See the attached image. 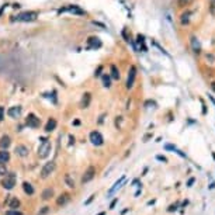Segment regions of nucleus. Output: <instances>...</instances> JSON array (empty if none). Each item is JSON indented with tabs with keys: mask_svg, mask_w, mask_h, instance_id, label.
Here are the masks:
<instances>
[{
	"mask_svg": "<svg viewBox=\"0 0 215 215\" xmlns=\"http://www.w3.org/2000/svg\"><path fill=\"white\" fill-rule=\"evenodd\" d=\"M23 190H24V193H25V194H28V196H33V194H34V187L28 182L23 183Z\"/></svg>",
	"mask_w": 215,
	"mask_h": 215,
	"instance_id": "nucleus-20",
	"label": "nucleus"
},
{
	"mask_svg": "<svg viewBox=\"0 0 215 215\" xmlns=\"http://www.w3.org/2000/svg\"><path fill=\"white\" fill-rule=\"evenodd\" d=\"M124 180H125V176H122V177H121V179H120L118 182H116V184H114V187H113V188L110 190V194H113V193L116 191L117 188H120V187H121V183L124 182Z\"/></svg>",
	"mask_w": 215,
	"mask_h": 215,
	"instance_id": "nucleus-24",
	"label": "nucleus"
},
{
	"mask_svg": "<svg viewBox=\"0 0 215 215\" xmlns=\"http://www.w3.org/2000/svg\"><path fill=\"white\" fill-rule=\"evenodd\" d=\"M135 77H136V67L131 66L130 73H128V77H127V89H132L134 83H135Z\"/></svg>",
	"mask_w": 215,
	"mask_h": 215,
	"instance_id": "nucleus-9",
	"label": "nucleus"
},
{
	"mask_svg": "<svg viewBox=\"0 0 215 215\" xmlns=\"http://www.w3.org/2000/svg\"><path fill=\"white\" fill-rule=\"evenodd\" d=\"M89 139H90V142H91L94 146H100V145L104 144V138H103V135H101L99 131H91L90 135H89Z\"/></svg>",
	"mask_w": 215,
	"mask_h": 215,
	"instance_id": "nucleus-4",
	"label": "nucleus"
},
{
	"mask_svg": "<svg viewBox=\"0 0 215 215\" xmlns=\"http://www.w3.org/2000/svg\"><path fill=\"white\" fill-rule=\"evenodd\" d=\"M69 139H70V142H69V144H70V145H72V144H75V138H73V136H72V135H70V136H69Z\"/></svg>",
	"mask_w": 215,
	"mask_h": 215,
	"instance_id": "nucleus-38",
	"label": "nucleus"
},
{
	"mask_svg": "<svg viewBox=\"0 0 215 215\" xmlns=\"http://www.w3.org/2000/svg\"><path fill=\"white\" fill-rule=\"evenodd\" d=\"M51 149H52L51 142L48 141V139H44V141H42V144H41V145H39V148H38V156H39L41 159L47 158V156L49 155Z\"/></svg>",
	"mask_w": 215,
	"mask_h": 215,
	"instance_id": "nucleus-2",
	"label": "nucleus"
},
{
	"mask_svg": "<svg viewBox=\"0 0 215 215\" xmlns=\"http://www.w3.org/2000/svg\"><path fill=\"white\" fill-rule=\"evenodd\" d=\"M188 16H190V13H186V14H183L182 16V23H188Z\"/></svg>",
	"mask_w": 215,
	"mask_h": 215,
	"instance_id": "nucleus-30",
	"label": "nucleus"
},
{
	"mask_svg": "<svg viewBox=\"0 0 215 215\" xmlns=\"http://www.w3.org/2000/svg\"><path fill=\"white\" fill-rule=\"evenodd\" d=\"M73 13V14H77V16H84L86 14V11L82 10L79 6H76V4H69L67 7H63V9H59L58 10V14H62V13Z\"/></svg>",
	"mask_w": 215,
	"mask_h": 215,
	"instance_id": "nucleus-1",
	"label": "nucleus"
},
{
	"mask_svg": "<svg viewBox=\"0 0 215 215\" xmlns=\"http://www.w3.org/2000/svg\"><path fill=\"white\" fill-rule=\"evenodd\" d=\"M10 144H11V139H10L9 135H3L0 138V148L1 149H7L10 146Z\"/></svg>",
	"mask_w": 215,
	"mask_h": 215,
	"instance_id": "nucleus-14",
	"label": "nucleus"
},
{
	"mask_svg": "<svg viewBox=\"0 0 215 215\" xmlns=\"http://www.w3.org/2000/svg\"><path fill=\"white\" fill-rule=\"evenodd\" d=\"M16 174L14 173H7L6 176H4V179H3V182H1V186L6 188V190H11L14 186H16Z\"/></svg>",
	"mask_w": 215,
	"mask_h": 215,
	"instance_id": "nucleus-3",
	"label": "nucleus"
},
{
	"mask_svg": "<svg viewBox=\"0 0 215 215\" xmlns=\"http://www.w3.org/2000/svg\"><path fill=\"white\" fill-rule=\"evenodd\" d=\"M9 172H7V166L6 163H0V176H6Z\"/></svg>",
	"mask_w": 215,
	"mask_h": 215,
	"instance_id": "nucleus-26",
	"label": "nucleus"
},
{
	"mask_svg": "<svg viewBox=\"0 0 215 215\" xmlns=\"http://www.w3.org/2000/svg\"><path fill=\"white\" fill-rule=\"evenodd\" d=\"M37 13L35 11H24V13H21V14H18L16 18H13V21L17 20V21H34L35 18H37Z\"/></svg>",
	"mask_w": 215,
	"mask_h": 215,
	"instance_id": "nucleus-5",
	"label": "nucleus"
},
{
	"mask_svg": "<svg viewBox=\"0 0 215 215\" xmlns=\"http://www.w3.org/2000/svg\"><path fill=\"white\" fill-rule=\"evenodd\" d=\"M211 87H212V90H214V91H215V82L212 83V84H211Z\"/></svg>",
	"mask_w": 215,
	"mask_h": 215,
	"instance_id": "nucleus-41",
	"label": "nucleus"
},
{
	"mask_svg": "<svg viewBox=\"0 0 215 215\" xmlns=\"http://www.w3.org/2000/svg\"><path fill=\"white\" fill-rule=\"evenodd\" d=\"M53 197V188H45L44 191H42V200H45V201H48Z\"/></svg>",
	"mask_w": 215,
	"mask_h": 215,
	"instance_id": "nucleus-21",
	"label": "nucleus"
},
{
	"mask_svg": "<svg viewBox=\"0 0 215 215\" xmlns=\"http://www.w3.org/2000/svg\"><path fill=\"white\" fill-rule=\"evenodd\" d=\"M90 101H91V94L90 93H84L80 101V108H87L90 105Z\"/></svg>",
	"mask_w": 215,
	"mask_h": 215,
	"instance_id": "nucleus-13",
	"label": "nucleus"
},
{
	"mask_svg": "<svg viewBox=\"0 0 215 215\" xmlns=\"http://www.w3.org/2000/svg\"><path fill=\"white\" fill-rule=\"evenodd\" d=\"M11 7H13V9H18V7H20V4H18V3H14Z\"/></svg>",
	"mask_w": 215,
	"mask_h": 215,
	"instance_id": "nucleus-39",
	"label": "nucleus"
},
{
	"mask_svg": "<svg viewBox=\"0 0 215 215\" xmlns=\"http://www.w3.org/2000/svg\"><path fill=\"white\" fill-rule=\"evenodd\" d=\"M103 84H104L105 87H110V86H111V82H110V76H107V75H103Z\"/></svg>",
	"mask_w": 215,
	"mask_h": 215,
	"instance_id": "nucleus-27",
	"label": "nucleus"
},
{
	"mask_svg": "<svg viewBox=\"0 0 215 215\" xmlns=\"http://www.w3.org/2000/svg\"><path fill=\"white\" fill-rule=\"evenodd\" d=\"M7 205H9V208H11V210H17V208L20 207V200L16 198V197H10V198L7 200Z\"/></svg>",
	"mask_w": 215,
	"mask_h": 215,
	"instance_id": "nucleus-15",
	"label": "nucleus"
},
{
	"mask_svg": "<svg viewBox=\"0 0 215 215\" xmlns=\"http://www.w3.org/2000/svg\"><path fill=\"white\" fill-rule=\"evenodd\" d=\"M94 197H96V196H94V194H93V196H91V197H90V198L87 200V201H86V202H84V205H89V204H90V202H91V201H93V200H94Z\"/></svg>",
	"mask_w": 215,
	"mask_h": 215,
	"instance_id": "nucleus-34",
	"label": "nucleus"
},
{
	"mask_svg": "<svg viewBox=\"0 0 215 215\" xmlns=\"http://www.w3.org/2000/svg\"><path fill=\"white\" fill-rule=\"evenodd\" d=\"M7 116L10 117V118H18V117L21 116V107H18V105L10 107L9 111H7Z\"/></svg>",
	"mask_w": 215,
	"mask_h": 215,
	"instance_id": "nucleus-11",
	"label": "nucleus"
},
{
	"mask_svg": "<svg viewBox=\"0 0 215 215\" xmlns=\"http://www.w3.org/2000/svg\"><path fill=\"white\" fill-rule=\"evenodd\" d=\"M9 160H10V153L6 149L0 150V163H7Z\"/></svg>",
	"mask_w": 215,
	"mask_h": 215,
	"instance_id": "nucleus-19",
	"label": "nucleus"
},
{
	"mask_svg": "<svg viewBox=\"0 0 215 215\" xmlns=\"http://www.w3.org/2000/svg\"><path fill=\"white\" fill-rule=\"evenodd\" d=\"M194 180H196V179H194V177H191V179L188 180V183H187V186H188V187H191V186H193V183H194Z\"/></svg>",
	"mask_w": 215,
	"mask_h": 215,
	"instance_id": "nucleus-36",
	"label": "nucleus"
},
{
	"mask_svg": "<svg viewBox=\"0 0 215 215\" xmlns=\"http://www.w3.org/2000/svg\"><path fill=\"white\" fill-rule=\"evenodd\" d=\"M6 215H24V214L20 212L18 210H9V211L6 212Z\"/></svg>",
	"mask_w": 215,
	"mask_h": 215,
	"instance_id": "nucleus-28",
	"label": "nucleus"
},
{
	"mask_svg": "<svg viewBox=\"0 0 215 215\" xmlns=\"http://www.w3.org/2000/svg\"><path fill=\"white\" fill-rule=\"evenodd\" d=\"M101 70H103V66H99V67H97V70L94 72V76H100V75H101Z\"/></svg>",
	"mask_w": 215,
	"mask_h": 215,
	"instance_id": "nucleus-33",
	"label": "nucleus"
},
{
	"mask_svg": "<svg viewBox=\"0 0 215 215\" xmlns=\"http://www.w3.org/2000/svg\"><path fill=\"white\" fill-rule=\"evenodd\" d=\"M165 148L167 149V150H174L176 153H179V155H180V156H183V158L186 156V155H184L183 152H180V150H179V149L176 148V146H173V145H170V144H167V145H165Z\"/></svg>",
	"mask_w": 215,
	"mask_h": 215,
	"instance_id": "nucleus-25",
	"label": "nucleus"
},
{
	"mask_svg": "<svg viewBox=\"0 0 215 215\" xmlns=\"http://www.w3.org/2000/svg\"><path fill=\"white\" fill-rule=\"evenodd\" d=\"M25 124H27L30 128H38L39 124H41V121H39V118L35 116V114H28L27 118H25Z\"/></svg>",
	"mask_w": 215,
	"mask_h": 215,
	"instance_id": "nucleus-8",
	"label": "nucleus"
},
{
	"mask_svg": "<svg viewBox=\"0 0 215 215\" xmlns=\"http://www.w3.org/2000/svg\"><path fill=\"white\" fill-rule=\"evenodd\" d=\"M69 194H66V193H63V194H61L59 197H58V200H56V205H59V207H62V205H65L67 201H69Z\"/></svg>",
	"mask_w": 215,
	"mask_h": 215,
	"instance_id": "nucleus-16",
	"label": "nucleus"
},
{
	"mask_svg": "<svg viewBox=\"0 0 215 215\" xmlns=\"http://www.w3.org/2000/svg\"><path fill=\"white\" fill-rule=\"evenodd\" d=\"M191 1H193V0H179V6H180V7H186V6H188Z\"/></svg>",
	"mask_w": 215,
	"mask_h": 215,
	"instance_id": "nucleus-29",
	"label": "nucleus"
},
{
	"mask_svg": "<svg viewBox=\"0 0 215 215\" xmlns=\"http://www.w3.org/2000/svg\"><path fill=\"white\" fill-rule=\"evenodd\" d=\"M14 152H16V155H18V156L25 158V156L28 155V148H27L25 145H17L16 149H14Z\"/></svg>",
	"mask_w": 215,
	"mask_h": 215,
	"instance_id": "nucleus-12",
	"label": "nucleus"
},
{
	"mask_svg": "<svg viewBox=\"0 0 215 215\" xmlns=\"http://www.w3.org/2000/svg\"><path fill=\"white\" fill-rule=\"evenodd\" d=\"M190 41H191V47H193V51L196 52V53H200L201 52V47H200V42L197 41V38L193 35L191 38H190Z\"/></svg>",
	"mask_w": 215,
	"mask_h": 215,
	"instance_id": "nucleus-18",
	"label": "nucleus"
},
{
	"mask_svg": "<svg viewBox=\"0 0 215 215\" xmlns=\"http://www.w3.org/2000/svg\"><path fill=\"white\" fill-rule=\"evenodd\" d=\"M65 183H66L67 187H70V188H75V180L72 179V176L67 173V174H65Z\"/></svg>",
	"mask_w": 215,
	"mask_h": 215,
	"instance_id": "nucleus-23",
	"label": "nucleus"
},
{
	"mask_svg": "<svg viewBox=\"0 0 215 215\" xmlns=\"http://www.w3.org/2000/svg\"><path fill=\"white\" fill-rule=\"evenodd\" d=\"M117 201H118V200H114V201H113V202H111V205H110V210H113V208H114V207H116V204H117Z\"/></svg>",
	"mask_w": 215,
	"mask_h": 215,
	"instance_id": "nucleus-37",
	"label": "nucleus"
},
{
	"mask_svg": "<svg viewBox=\"0 0 215 215\" xmlns=\"http://www.w3.org/2000/svg\"><path fill=\"white\" fill-rule=\"evenodd\" d=\"M55 170V163L51 160V162H47L44 167L41 169V177L42 179H47V177H49V174Z\"/></svg>",
	"mask_w": 215,
	"mask_h": 215,
	"instance_id": "nucleus-7",
	"label": "nucleus"
},
{
	"mask_svg": "<svg viewBox=\"0 0 215 215\" xmlns=\"http://www.w3.org/2000/svg\"><path fill=\"white\" fill-rule=\"evenodd\" d=\"M99 215H104V212H100V214Z\"/></svg>",
	"mask_w": 215,
	"mask_h": 215,
	"instance_id": "nucleus-43",
	"label": "nucleus"
},
{
	"mask_svg": "<svg viewBox=\"0 0 215 215\" xmlns=\"http://www.w3.org/2000/svg\"><path fill=\"white\" fill-rule=\"evenodd\" d=\"M101 47V41H100L97 37H90L87 39V48L90 49H96V48H100Z\"/></svg>",
	"mask_w": 215,
	"mask_h": 215,
	"instance_id": "nucleus-10",
	"label": "nucleus"
},
{
	"mask_svg": "<svg viewBox=\"0 0 215 215\" xmlns=\"http://www.w3.org/2000/svg\"><path fill=\"white\" fill-rule=\"evenodd\" d=\"M48 211H49V207H44V208H42V211H39V212H38V215H45Z\"/></svg>",
	"mask_w": 215,
	"mask_h": 215,
	"instance_id": "nucleus-31",
	"label": "nucleus"
},
{
	"mask_svg": "<svg viewBox=\"0 0 215 215\" xmlns=\"http://www.w3.org/2000/svg\"><path fill=\"white\" fill-rule=\"evenodd\" d=\"M6 6H7V4H3V6H1V9H0V16H1V13H3V10H4Z\"/></svg>",
	"mask_w": 215,
	"mask_h": 215,
	"instance_id": "nucleus-40",
	"label": "nucleus"
},
{
	"mask_svg": "<svg viewBox=\"0 0 215 215\" xmlns=\"http://www.w3.org/2000/svg\"><path fill=\"white\" fill-rule=\"evenodd\" d=\"M94 176H96V167L94 166H90V167H87V170L84 172V174L82 176V183H89L91 182L93 179H94Z\"/></svg>",
	"mask_w": 215,
	"mask_h": 215,
	"instance_id": "nucleus-6",
	"label": "nucleus"
},
{
	"mask_svg": "<svg viewBox=\"0 0 215 215\" xmlns=\"http://www.w3.org/2000/svg\"><path fill=\"white\" fill-rule=\"evenodd\" d=\"M3 120H4V108L0 107V121H3Z\"/></svg>",
	"mask_w": 215,
	"mask_h": 215,
	"instance_id": "nucleus-32",
	"label": "nucleus"
},
{
	"mask_svg": "<svg viewBox=\"0 0 215 215\" xmlns=\"http://www.w3.org/2000/svg\"><path fill=\"white\" fill-rule=\"evenodd\" d=\"M55 128H56V120L55 118H49L48 122H47V125H45V131L47 132H52Z\"/></svg>",
	"mask_w": 215,
	"mask_h": 215,
	"instance_id": "nucleus-17",
	"label": "nucleus"
},
{
	"mask_svg": "<svg viewBox=\"0 0 215 215\" xmlns=\"http://www.w3.org/2000/svg\"><path fill=\"white\" fill-rule=\"evenodd\" d=\"M156 159H158V160H162V162H167V159H166L165 156H160V155L156 156Z\"/></svg>",
	"mask_w": 215,
	"mask_h": 215,
	"instance_id": "nucleus-35",
	"label": "nucleus"
},
{
	"mask_svg": "<svg viewBox=\"0 0 215 215\" xmlns=\"http://www.w3.org/2000/svg\"><path fill=\"white\" fill-rule=\"evenodd\" d=\"M211 3H212V6L215 7V0H211Z\"/></svg>",
	"mask_w": 215,
	"mask_h": 215,
	"instance_id": "nucleus-42",
	"label": "nucleus"
},
{
	"mask_svg": "<svg viewBox=\"0 0 215 215\" xmlns=\"http://www.w3.org/2000/svg\"><path fill=\"white\" fill-rule=\"evenodd\" d=\"M110 70H111V77L113 79H120V70H118V67L116 66V65H111L110 66Z\"/></svg>",
	"mask_w": 215,
	"mask_h": 215,
	"instance_id": "nucleus-22",
	"label": "nucleus"
}]
</instances>
